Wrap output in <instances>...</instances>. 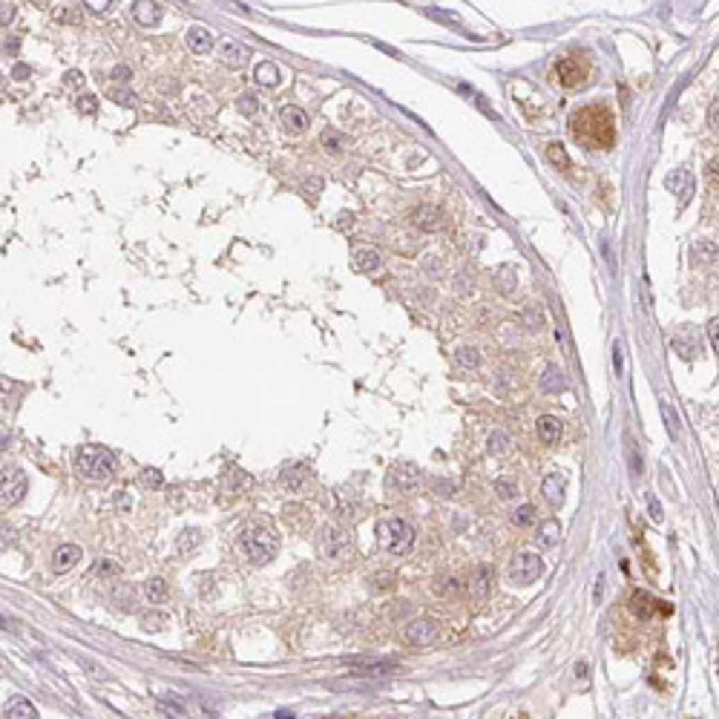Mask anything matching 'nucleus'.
Here are the masks:
<instances>
[{"instance_id":"obj_14","label":"nucleus","mask_w":719,"mask_h":719,"mask_svg":"<svg viewBox=\"0 0 719 719\" xmlns=\"http://www.w3.org/2000/svg\"><path fill=\"white\" fill-rule=\"evenodd\" d=\"M412 222L420 227V230H440L443 227V210L440 207H432V205H423L412 213Z\"/></svg>"},{"instance_id":"obj_20","label":"nucleus","mask_w":719,"mask_h":719,"mask_svg":"<svg viewBox=\"0 0 719 719\" xmlns=\"http://www.w3.org/2000/svg\"><path fill=\"white\" fill-rule=\"evenodd\" d=\"M187 46H190V52H196V55H207L210 46H213V37H210V32L205 26H190L187 29Z\"/></svg>"},{"instance_id":"obj_7","label":"nucleus","mask_w":719,"mask_h":719,"mask_svg":"<svg viewBox=\"0 0 719 719\" xmlns=\"http://www.w3.org/2000/svg\"><path fill=\"white\" fill-rule=\"evenodd\" d=\"M26 495V475L17 466H3V483H0V501L3 507H15Z\"/></svg>"},{"instance_id":"obj_13","label":"nucleus","mask_w":719,"mask_h":719,"mask_svg":"<svg viewBox=\"0 0 719 719\" xmlns=\"http://www.w3.org/2000/svg\"><path fill=\"white\" fill-rule=\"evenodd\" d=\"M219 58H222V64H225V67H230V69H242V67L248 64L250 52H248V46H242V44H236V41H225L222 49H219Z\"/></svg>"},{"instance_id":"obj_15","label":"nucleus","mask_w":719,"mask_h":719,"mask_svg":"<svg viewBox=\"0 0 719 719\" xmlns=\"http://www.w3.org/2000/svg\"><path fill=\"white\" fill-rule=\"evenodd\" d=\"M308 480V466L297 463V466H288V469L279 475V487L288 490V492H300Z\"/></svg>"},{"instance_id":"obj_51","label":"nucleus","mask_w":719,"mask_h":719,"mask_svg":"<svg viewBox=\"0 0 719 719\" xmlns=\"http://www.w3.org/2000/svg\"><path fill=\"white\" fill-rule=\"evenodd\" d=\"M682 179H685V170H676V173H670V176L665 179V184L676 193V187H679V182H682Z\"/></svg>"},{"instance_id":"obj_38","label":"nucleus","mask_w":719,"mask_h":719,"mask_svg":"<svg viewBox=\"0 0 719 719\" xmlns=\"http://www.w3.org/2000/svg\"><path fill=\"white\" fill-rule=\"evenodd\" d=\"M532 521H535V507H530V503L518 507L515 515H512V523H518V527H530Z\"/></svg>"},{"instance_id":"obj_56","label":"nucleus","mask_w":719,"mask_h":719,"mask_svg":"<svg viewBox=\"0 0 719 719\" xmlns=\"http://www.w3.org/2000/svg\"><path fill=\"white\" fill-rule=\"evenodd\" d=\"M587 673H590V665H587V662H578V665H575V676L581 679V682L587 679Z\"/></svg>"},{"instance_id":"obj_31","label":"nucleus","mask_w":719,"mask_h":719,"mask_svg":"<svg viewBox=\"0 0 719 719\" xmlns=\"http://www.w3.org/2000/svg\"><path fill=\"white\" fill-rule=\"evenodd\" d=\"M490 584H492V570L490 567H475V573H472V590L478 593V596H483L490 590Z\"/></svg>"},{"instance_id":"obj_57","label":"nucleus","mask_w":719,"mask_h":719,"mask_svg":"<svg viewBox=\"0 0 719 719\" xmlns=\"http://www.w3.org/2000/svg\"><path fill=\"white\" fill-rule=\"evenodd\" d=\"M708 124H711V127L719 132V107H713V110H711V115H708Z\"/></svg>"},{"instance_id":"obj_55","label":"nucleus","mask_w":719,"mask_h":719,"mask_svg":"<svg viewBox=\"0 0 719 719\" xmlns=\"http://www.w3.org/2000/svg\"><path fill=\"white\" fill-rule=\"evenodd\" d=\"M55 17H58V21H75V24H78V12H64V9H58Z\"/></svg>"},{"instance_id":"obj_59","label":"nucleus","mask_w":719,"mask_h":719,"mask_svg":"<svg viewBox=\"0 0 719 719\" xmlns=\"http://www.w3.org/2000/svg\"><path fill=\"white\" fill-rule=\"evenodd\" d=\"M112 570H115V564H112V561H104V564H95V570H92V573H112Z\"/></svg>"},{"instance_id":"obj_48","label":"nucleus","mask_w":719,"mask_h":719,"mask_svg":"<svg viewBox=\"0 0 719 719\" xmlns=\"http://www.w3.org/2000/svg\"><path fill=\"white\" fill-rule=\"evenodd\" d=\"M64 81H67V87H81V84H84V75L78 72V69H69V72L64 75Z\"/></svg>"},{"instance_id":"obj_40","label":"nucleus","mask_w":719,"mask_h":719,"mask_svg":"<svg viewBox=\"0 0 719 719\" xmlns=\"http://www.w3.org/2000/svg\"><path fill=\"white\" fill-rule=\"evenodd\" d=\"M507 449H510V438L503 435V432H492V435H490V452H492V455H503Z\"/></svg>"},{"instance_id":"obj_17","label":"nucleus","mask_w":719,"mask_h":719,"mask_svg":"<svg viewBox=\"0 0 719 719\" xmlns=\"http://www.w3.org/2000/svg\"><path fill=\"white\" fill-rule=\"evenodd\" d=\"M279 121L285 124L288 132H294V135H300V132L308 130V115H305L300 107H282V110H279Z\"/></svg>"},{"instance_id":"obj_26","label":"nucleus","mask_w":719,"mask_h":719,"mask_svg":"<svg viewBox=\"0 0 719 719\" xmlns=\"http://www.w3.org/2000/svg\"><path fill=\"white\" fill-rule=\"evenodd\" d=\"M354 268L357 270H377L380 268V254H377V250H354Z\"/></svg>"},{"instance_id":"obj_49","label":"nucleus","mask_w":719,"mask_h":719,"mask_svg":"<svg viewBox=\"0 0 719 719\" xmlns=\"http://www.w3.org/2000/svg\"><path fill=\"white\" fill-rule=\"evenodd\" d=\"M112 98L119 101V104H124V107H135V95L127 92V89H124V92H112Z\"/></svg>"},{"instance_id":"obj_3","label":"nucleus","mask_w":719,"mask_h":719,"mask_svg":"<svg viewBox=\"0 0 719 719\" xmlns=\"http://www.w3.org/2000/svg\"><path fill=\"white\" fill-rule=\"evenodd\" d=\"M377 541L392 555H406L415 547V530L403 518H386L377 523Z\"/></svg>"},{"instance_id":"obj_18","label":"nucleus","mask_w":719,"mask_h":719,"mask_svg":"<svg viewBox=\"0 0 719 719\" xmlns=\"http://www.w3.org/2000/svg\"><path fill=\"white\" fill-rule=\"evenodd\" d=\"M132 15H135V21H139L141 26H155L162 21V15H164V9L159 6V3H150V0H139V3H132Z\"/></svg>"},{"instance_id":"obj_12","label":"nucleus","mask_w":719,"mask_h":719,"mask_svg":"<svg viewBox=\"0 0 719 719\" xmlns=\"http://www.w3.org/2000/svg\"><path fill=\"white\" fill-rule=\"evenodd\" d=\"M400 665L392 662V659H377V662H357L352 665V673L354 676H365V679H374V676H388L395 673Z\"/></svg>"},{"instance_id":"obj_11","label":"nucleus","mask_w":719,"mask_h":719,"mask_svg":"<svg viewBox=\"0 0 719 719\" xmlns=\"http://www.w3.org/2000/svg\"><path fill=\"white\" fill-rule=\"evenodd\" d=\"M81 555H84V550L78 547V544H64V547H58L55 555H52V570L55 573H67V570H72L78 564V561H81Z\"/></svg>"},{"instance_id":"obj_58","label":"nucleus","mask_w":719,"mask_h":719,"mask_svg":"<svg viewBox=\"0 0 719 719\" xmlns=\"http://www.w3.org/2000/svg\"><path fill=\"white\" fill-rule=\"evenodd\" d=\"M601 593H605V575H598V581H596V605L601 601Z\"/></svg>"},{"instance_id":"obj_32","label":"nucleus","mask_w":719,"mask_h":719,"mask_svg":"<svg viewBox=\"0 0 719 719\" xmlns=\"http://www.w3.org/2000/svg\"><path fill=\"white\" fill-rule=\"evenodd\" d=\"M144 593H147L150 601H155V605H159V601L167 598V581H164V578H150L147 584H144Z\"/></svg>"},{"instance_id":"obj_42","label":"nucleus","mask_w":719,"mask_h":719,"mask_svg":"<svg viewBox=\"0 0 719 719\" xmlns=\"http://www.w3.org/2000/svg\"><path fill=\"white\" fill-rule=\"evenodd\" d=\"M164 625H167V616H144V621H141V627L147 633H159V627H164Z\"/></svg>"},{"instance_id":"obj_5","label":"nucleus","mask_w":719,"mask_h":719,"mask_svg":"<svg viewBox=\"0 0 719 719\" xmlns=\"http://www.w3.org/2000/svg\"><path fill=\"white\" fill-rule=\"evenodd\" d=\"M541 573H544V561H541V555H535L530 550L518 553L512 558V564H510V581H512V584H518V587L532 584Z\"/></svg>"},{"instance_id":"obj_46","label":"nucleus","mask_w":719,"mask_h":719,"mask_svg":"<svg viewBox=\"0 0 719 719\" xmlns=\"http://www.w3.org/2000/svg\"><path fill=\"white\" fill-rule=\"evenodd\" d=\"M648 512H650V518H653V521H662V503H659V498H656V495H650V498H648Z\"/></svg>"},{"instance_id":"obj_4","label":"nucleus","mask_w":719,"mask_h":719,"mask_svg":"<svg viewBox=\"0 0 719 719\" xmlns=\"http://www.w3.org/2000/svg\"><path fill=\"white\" fill-rule=\"evenodd\" d=\"M75 469L89 480H107L115 469V460L104 446H81L75 455Z\"/></svg>"},{"instance_id":"obj_8","label":"nucleus","mask_w":719,"mask_h":719,"mask_svg":"<svg viewBox=\"0 0 719 719\" xmlns=\"http://www.w3.org/2000/svg\"><path fill=\"white\" fill-rule=\"evenodd\" d=\"M348 550H352L348 535L340 527H334V523H325L322 532H320V553L325 558H345Z\"/></svg>"},{"instance_id":"obj_25","label":"nucleus","mask_w":719,"mask_h":719,"mask_svg":"<svg viewBox=\"0 0 719 719\" xmlns=\"http://www.w3.org/2000/svg\"><path fill=\"white\" fill-rule=\"evenodd\" d=\"M495 285H498V291H501V294H512V291H515V285H518V279H515V270H512L510 265H501V268L495 270Z\"/></svg>"},{"instance_id":"obj_33","label":"nucleus","mask_w":719,"mask_h":719,"mask_svg":"<svg viewBox=\"0 0 719 719\" xmlns=\"http://www.w3.org/2000/svg\"><path fill=\"white\" fill-rule=\"evenodd\" d=\"M547 159H550L555 167H561V170H567V167H570V155H567L564 144H558V141L547 144Z\"/></svg>"},{"instance_id":"obj_44","label":"nucleus","mask_w":719,"mask_h":719,"mask_svg":"<svg viewBox=\"0 0 719 719\" xmlns=\"http://www.w3.org/2000/svg\"><path fill=\"white\" fill-rule=\"evenodd\" d=\"M227 483H230V487H236V492H239V487H248V483H250V478H248L245 472H239V469H230V475H227Z\"/></svg>"},{"instance_id":"obj_29","label":"nucleus","mask_w":719,"mask_h":719,"mask_svg":"<svg viewBox=\"0 0 719 719\" xmlns=\"http://www.w3.org/2000/svg\"><path fill=\"white\" fill-rule=\"evenodd\" d=\"M322 147L331 150V153H340L348 147V135H343L340 130H325L322 132Z\"/></svg>"},{"instance_id":"obj_28","label":"nucleus","mask_w":719,"mask_h":719,"mask_svg":"<svg viewBox=\"0 0 719 719\" xmlns=\"http://www.w3.org/2000/svg\"><path fill=\"white\" fill-rule=\"evenodd\" d=\"M558 535H561V527H558V521H544L541 523V530H538V541H541V547H553V544L558 541Z\"/></svg>"},{"instance_id":"obj_39","label":"nucleus","mask_w":719,"mask_h":719,"mask_svg":"<svg viewBox=\"0 0 719 719\" xmlns=\"http://www.w3.org/2000/svg\"><path fill=\"white\" fill-rule=\"evenodd\" d=\"M435 590H438L440 596H455V593L460 590V581H458L455 575H446V578H438V584H435Z\"/></svg>"},{"instance_id":"obj_52","label":"nucleus","mask_w":719,"mask_h":719,"mask_svg":"<svg viewBox=\"0 0 719 719\" xmlns=\"http://www.w3.org/2000/svg\"><path fill=\"white\" fill-rule=\"evenodd\" d=\"M112 78H115V81H121V84H127L130 81V67H115Z\"/></svg>"},{"instance_id":"obj_6","label":"nucleus","mask_w":719,"mask_h":719,"mask_svg":"<svg viewBox=\"0 0 719 719\" xmlns=\"http://www.w3.org/2000/svg\"><path fill=\"white\" fill-rule=\"evenodd\" d=\"M553 78H555V81H558L561 87H567V89L578 87V84L587 78V64H584V58H578V55L561 58V61L553 67Z\"/></svg>"},{"instance_id":"obj_53","label":"nucleus","mask_w":719,"mask_h":719,"mask_svg":"<svg viewBox=\"0 0 719 719\" xmlns=\"http://www.w3.org/2000/svg\"><path fill=\"white\" fill-rule=\"evenodd\" d=\"M12 17H15V6H12V3H3V15H0V24L6 26V24L12 21Z\"/></svg>"},{"instance_id":"obj_35","label":"nucleus","mask_w":719,"mask_h":719,"mask_svg":"<svg viewBox=\"0 0 719 719\" xmlns=\"http://www.w3.org/2000/svg\"><path fill=\"white\" fill-rule=\"evenodd\" d=\"M199 535H202L199 530H184L182 538H179V553L187 555V553L196 550V547H199Z\"/></svg>"},{"instance_id":"obj_10","label":"nucleus","mask_w":719,"mask_h":719,"mask_svg":"<svg viewBox=\"0 0 719 719\" xmlns=\"http://www.w3.org/2000/svg\"><path fill=\"white\" fill-rule=\"evenodd\" d=\"M388 480H392L400 492L409 495V492L417 490L420 472H417V466H412V463H395V466H392V475H388Z\"/></svg>"},{"instance_id":"obj_24","label":"nucleus","mask_w":719,"mask_h":719,"mask_svg":"<svg viewBox=\"0 0 719 719\" xmlns=\"http://www.w3.org/2000/svg\"><path fill=\"white\" fill-rule=\"evenodd\" d=\"M653 605H656V601L650 598V593H645V590H636V593H633V601H630L633 616L650 618V616H653Z\"/></svg>"},{"instance_id":"obj_16","label":"nucleus","mask_w":719,"mask_h":719,"mask_svg":"<svg viewBox=\"0 0 719 719\" xmlns=\"http://www.w3.org/2000/svg\"><path fill=\"white\" fill-rule=\"evenodd\" d=\"M564 487H567V480H564V475H558V472H553V475H547L544 478V498H547L553 507H561L564 503Z\"/></svg>"},{"instance_id":"obj_34","label":"nucleus","mask_w":719,"mask_h":719,"mask_svg":"<svg viewBox=\"0 0 719 719\" xmlns=\"http://www.w3.org/2000/svg\"><path fill=\"white\" fill-rule=\"evenodd\" d=\"M458 363L463 368H478L480 365V352H478V348H472V345H463V348H458Z\"/></svg>"},{"instance_id":"obj_21","label":"nucleus","mask_w":719,"mask_h":719,"mask_svg":"<svg viewBox=\"0 0 719 719\" xmlns=\"http://www.w3.org/2000/svg\"><path fill=\"white\" fill-rule=\"evenodd\" d=\"M541 388L547 395H558V392H564L567 388V377H564V372H561L558 365H550L547 372L541 374Z\"/></svg>"},{"instance_id":"obj_1","label":"nucleus","mask_w":719,"mask_h":719,"mask_svg":"<svg viewBox=\"0 0 719 719\" xmlns=\"http://www.w3.org/2000/svg\"><path fill=\"white\" fill-rule=\"evenodd\" d=\"M573 139L587 150H610L616 144V119L610 107L605 104H587L573 112L570 119Z\"/></svg>"},{"instance_id":"obj_30","label":"nucleus","mask_w":719,"mask_h":719,"mask_svg":"<svg viewBox=\"0 0 719 719\" xmlns=\"http://www.w3.org/2000/svg\"><path fill=\"white\" fill-rule=\"evenodd\" d=\"M659 409H662V417H665V426H668V435H670V438H679V415H676V409L670 406V400L662 397V403H659Z\"/></svg>"},{"instance_id":"obj_19","label":"nucleus","mask_w":719,"mask_h":719,"mask_svg":"<svg viewBox=\"0 0 719 719\" xmlns=\"http://www.w3.org/2000/svg\"><path fill=\"white\" fill-rule=\"evenodd\" d=\"M558 438H561V420L553 415H544L538 420V440L544 446H553V443H558Z\"/></svg>"},{"instance_id":"obj_2","label":"nucleus","mask_w":719,"mask_h":719,"mask_svg":"<svg viewBox=\"0 0 719 719\" xmlns=\"http://www.w3.org/2000/svg\"><path fill=\"white\" fill-rule=\"evenodd\" d=\"M239 550L248 555V561H254V564H268L270 558L277 555L279 544L274 538V532L259 527V523H250L239 532Z\"/></svg>"},{"instance_id":"obj_45","label":"nucleus","mask_w":719,"mask_h":719,"mask_svg":"<svg viewBox=\"0 0 719 719\" xmlns=\"http://www.w3.org/2000/svg\"><path fill=\"white\" fill-rule=\"evenodd\" d=\"M236 107H239L245 115H254V112H257V98H254V95H242Z\"/></svg>"},{"instance_id":"obj_27","label":"nucleus","mask_w":719,"mask_h":719,"mask_svg":"<svg viewBox=\"0 0 719 719\" xmlns=\"http://www.w3.org/2000/svg\"><path fill=\"white\" fill-rule=\"evenodd\" d=\"M6 719H35V708L26 699H12L6 708Z\"/></svg>"},{"instance_id":"obj_60","label":"nucleus","mask_w":719,"mask_h":719,"mask_svg":"<svg viewBox=\"0 0 719 719\" xmlns=\"http://www.w3.org/2000/svg\"><path fill=\"white\" fill-rule=\"evenodd\" d=\"M87 6H89L92 12H107V9L112 6V3H110V0H104V3H87Z\"/></svg>"},{"instance_id":"obj_50","label":"nucleus","mask_w":719,"mask_h":719,"mask_svg":"<svg viewBox=\"0 0 719 719\" xmlns=\"http://www.w3.org/2000/svg\"><path fill=\"white\" fill-rule=\"evenodd\" d=\"M322 190V179H311V182H305V193L311 199H317V193Z\"/></svg>"},{"instance_id":"obj_47","label":"nucleus","mask_w":719,"mask_h":719,"mask_svg":"<svg viewBox=\"0 0 719 719\" xmlns=\"http://www.w3.org/2000/svg\"><path fill=\"white\" fill-rule=\"evenodd\" d=\"M708 337H711V345H713V352L719 354V320H713V322L708 325Z\"/></svg>"},{"instance_id":"obj_54","label":"nucleus","mask_w":719,"mask_h":719,"mask_svg":"<svg viewBox=\"0 0 719 719\" xmlns=\"http://www.w3.org/2000/svg\"><path fill=\"white\" fill-rule=\"evenodd\" d=\"M12 75L17 78V81H24V78H29V67H26V64H17V67L12 69Z\"/></svg>"},{"instance_id":"obj_22","label":"nucleus","mask_w":719,"mask_h":719,"mask_svg":"<svg viewBox=\"0 0 719 719\" xmlns=\"http://www.w3.org/2000/svg\"><path fill=\"white\" fill-rule=\"evenodd\" d=\"M691 254H693L696 262L711 265V262H719V245L711 242V239H696V245L691 248Z\"/></svg>"},{"instance_id":"obj_36","label":"nucleus","mask_w":719,"mask_h":719,"mask_svg":"<svg viewBox=\"0 0 719 719\" xmlns=\"http://www.w3.org/2000/svg\"><path fill=\"white\" fill-rule=\"evenodd\" d=\"M495 492H498V498L510 501V498L518 495V487H515V480H512V478H498V480H495Z\"/></svg>"},{"instance_id":"obj_23","label":"nucleus","mask_w":719,"mask_h":719,"mask_svg":"<svg viewBox=\"0 0 719 719\" xmlns=\"http://www.w3.org/2000/svg\"><path fill=\"white\" fill-rule=\"evenodd\" d=\"M279 78H282L279 67L270 64V61H262V64H257V69H254V81L262 84V87H277Z\"/></svg>"},{"instance_id":"obj_37","label":"nucleus","mask_w":719,"mask_h":719,"mask_svg":"<svg viewBox=\"0 0 719 719\" xmlns=\"http://www.w3.org/2000/svg\"><path fill=\"white\" fill-rule=\"evenodd\" d=\"M673 348H676V352L682 354L685 360H691V357L699 354V343H696V340H682V337H676V340H673Z\"/></svg>"},{"instance_id":"obj_41","label":"nucleus","mask_w":719,"mask_h":719,"mask_svg":"<svg viewBox=\"0 0 719 719\" xmlns=\"http://www.w3.org/2000/svg\"><path fill=\"white\" fill-rule=\"evenodd\" d=\"M162 480H164V478H162L159 469H144V472H141V483H144L147 490H159Z\"/></svg>"},{"instance_id":"obj_43","label":"nucleus","mask_w":719,"mask_h":719,"mask_svg":"<svg viewBox=\"0 0 719 719\" xmlns=\"http://www.w3.org/2000/svg\"><path fill=\"white\" fill-rule=\"evenodd\" d=\"M78 110H81L84 115L98 112V98H95V95H81V98H78Z\"/></svg>"},{"instance_id":"obj_9","label":"nucleus","mask_w":719,"mask_h":719,"mask_svg":"<svg viewBox=\"0 0 719 719\" xmlns=\"http://www.w3.org/2000/svg\"><path fill=\"white\" fill-rule=\"evenodd\" d=\"M438 636H440V627H438V621H432V618H415V621H409V625H406V630H403V639H406L409 645H415V648L432 645Z\"/></svg>"}]
</instances>
